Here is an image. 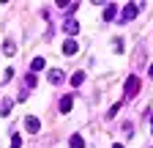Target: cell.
Segmentation results:
<instances>
[{
    "instance_id": "obj_13",
    "label": "cell",
    "mask_w": 153,
    "mask_h": 148,
    "mask_svg": "<svg viewBox=\"0 0 153 148\" xmlns=\"http://www.w3.org/2000/svg\"><path fill=\"white\" fill-rule=\"evenodd\" d=\"M71 148H85V140H82L79 135H74V137H71Z\"/></svg>"
},
{
    "instance_id": "obj_17",
    "label": "cell",
    "mask_w": 153,
    "mask_h": 148,
    "mask_svg": "<svg viewBox=\"0 0 153 148\" xmlns=\"http://www.w3.org/2000/svg\"><path fill=\"white\" fill-rule=\"evenodd\" d=\"M120 107H123V102H118V104H115V107L109 110V118H115V115H118V110H120Z\"/></svg>"
},
{
    "instance_id": "obj_3",
    "label": "cell",
    "mask_w": 153,
    "mask_h": 148,
    "mask_svg": "<svg viewBox=\"0 0 153 148\" xmlns=\"http://www.w3.org/2000/svg\"><path fill=\"white\" fill-rule=\"evenodd\" d=\"M137 6H134V3H128V6H123V16H120V22H131L134 19V16H137Z\"/></svg>"
},
{
    "instance_id": "obj_12",
    "label": "cell",
    "mask_w": 153,
    "mask_h": 148,
    "mask_svg": "<svg viewBox=\"0 0 153 148\" xmlns=\"http://www.w3.org/2000/svg\"><path fill=\"white\" fill-rule=\"evenodd\" d=\"M11 102L14 99H3V104H0V115H8L11 113Z\"/></svg>"
},
{
    "instance_id": "obj_15",
    "label": "cell",
    "mask_w": 153,
    "mask_h": 148,
    "mask_svg": "<svg viewBox=\"0 0 153 148\" xmlns=\"http://www.w3.org/2000/svg\"><path fill=\"white\" fill-rule=\"evenodd\" d=\"M27 88H36V74H27V77H25V90Z\"/></svg>"
},
{
    "instance_id": "obj_11",
    "label": "cell",
    "mask_w": 153,
    "mask_h": 148,
    "mask_svg": "<svg viewBox=\"0 0 153 148\" xmlns=\"http://www.w3.org/2000/svg\"><path fill=\"white\" fill-rule=\"evenodd\" d=\"M82 82H85V74H82V71H76L74 77H71V85H74V88H79Z\"/></svg>"
},
{
    "instance_id": "obj_2",
    "label": "cell",
    "mask_w": 153,
    "mask_h": 148,
    "mask_svg": "<svg viewBox=\"0 0 153 148\" xmlns=\"http://www.w3.org/2000/svg\"><path fill=\"white\" fill-rule=\"evenodd\" d=\"M47 80H49L52 85H60V82L66 80V74H63L60 69H49V71H47Z\"/></svg>"
},
{
    "instance_id": "obj_16",
    "label": "cell",
    "mask_w": 153,
    "mask_h": 148,
    "mask_svg": "<svg viewBox=\"0 0 153 148\" xmlns=\"http://www.w3.org/2000/svg\"><path fill=\"white\" fill-rule=\"evenodd\" d=\"M11 77H14V69H6V71H3V80H0V82H8Z\"/></svg>"
},
{
    "instance_id": "obj_9",
    "label": "cell",
    "mask_w": 153,
    "mask_h": 148,
    "mask_svg": "<svg viewBox=\"0 0 153 148\" xmlns=\"http://www.w3.org/2000/svg\"><path fill=\"white\" fill-rule=\"evenodd\" d=\"M3 52L8 55V58H14V52H16V44H14V39H6V41H3Z\"/></svg>"
},
{
    "instance_id": "obj_14",
    "label": "cell",
    "mask_w": 153,
    "mask_h": 148,
    "mask_svg": "<svg viewBox=\"0 0 153 148\" xmlns=\"http://www.w3.org/2000/svg\"><path fill=\"white\" fill-rule=\"evenodd\" d=\"M8 148H22V137H19L16 132L11 135V145H8Z\"/></svg>"
},
{
    "instance_id": "obj_6",
    "label": "cell",
    "mask_w": 153,
    "mask_h": 148,
    "mask_svg": "<svg viewBox=\"0 0 153 148\" xmlns=\"http://www.w3.org/2000/svg\"><path fill=\"white\" fill-rule=\"evenodd\" d=\"M112 19H118V6H115V3H109L104 8V22H112Z\"/></svg>"
},
{
    "instance_id": "obj_10",
    "label": "cell",
    "mask_w": 153,
    "mask_h": 148,
    "mask_svg": "<svg viewBox=\"0 0 153 148\" xmlns=\"http://www.w3.org/2000/svg\"><path fill=\"white\" fill-rule=\"evenodd\" d=\"M44 66H47V63H44V58H33V61H30V74H36V71H41Z\"/></svg>"
},
{
    "instance_id": "obj_8",
    "label": "cell",
    "mask_w": 153,
    "mask_h": 148,
    "mask_svg": "<svg viewBox=\"0 0 153 148\" xmlns=\"http://www.w3.org/2000/svg\"><path fill=\"white\" fill-rule=\"evenodd\" d=\"M76 49H79V44H76L74 39H66V44H63V55H74Z\"/></svg>"
},
{
    "instance_id": "obj_5",
    "label": "cell",
    "mask_w": 153,
    "mask_h": 148,
    "mask_svg": "<svg viewBox=\"0 0 153 148\" xmlns=\"http://www.w3.org/2000/svg\"><path fill=\"white\" fill-rule=\"evenodd\" d=\"M63 30H66L68 36H76V33H79V22H76V19H66V22H63Z\"/></svg>"
},
{
    "instance_id": "obj_4",
    "label": "cell",
    "mask_w": 153,
    "mask_h": 148,
    "mask_svg": "<svg viewBox=\"0 0 153 148\" xmlns=\"http://www.w3.org/2000/svg\"><path fill=\"white\" fill-rule=\"evenodd\" d=\"M25 129H27L30 135H36L38 129H41V121H38L36 115H27V118H25Z\"/></svg>"
},
{
    "instance_id": "obj_18",
    "label": "cell",
    "mask_w": 153,
    "mask_h": 148,
    "mask_svg": "<svg viewBox=\"0 0 153 148\" xmlns=\"http://www.w3.org/2000/svg\"><path fill=\"white\" fill-rule=\"evenodd\" d=\"M148 77H150V80H153V66H150V71H148Z\"/></svg>"
},
{
    "instance_id": "obj_19",
    "label": "cell",
    "mask_w": 153,
    "mask_h": 148,
    "mask_svg": "<svg viewBox=\"0 0 153 148\" xmlns=\"http://www.w3.org/2000/svg\"><path fill=\"white\" fill-rule=\"evenodd\" d=\"M115 148H123V145H115Z\"/></svg>"
},
{
    "instance_id": "obj_7",
    "label": "cell",
    "mask_w": 153,
    "mask_h": 148,
    "mask_svg": "<svg viewBox=\"0 0 153 148\" xmlns=\"http://www.w3.org/2000/svg\"><path fill=\"white\" fill-rule=\"evenodd\" d=\"M71 107H74V99H71V96H63L60 104H57V110H60V113H71Z\"/></svg>"
},
{
    "instance_id": "obj_1",
    "label": "cell",
    "mask_w": 153,
    "mask_h": 148,
    "mask_svg": "<svg viewBox=\"0 0 153 148\" xmlns=\"http://www.w3.org/2000/svg\"><path fill=\"white\" fill-rule=\"evenodd\" d=\"M140 77L137 74H131V77L126 80V85H123V99H131V96H137V90H140Z\"/></svg>"
}]
</instances>
